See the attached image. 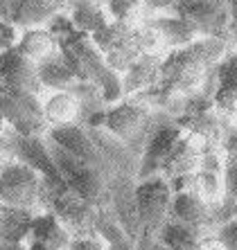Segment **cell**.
<instances>
[{
    "mask_svg": "<svg viewBox=\"0 0 237 250\" xmlns=\"http://www.w3.org/2000/svg\"><path fill=\"white\" fill-rule=\"evenodd\" d=\"M228 50L231 45L219 39H199L179 50H169L163 57L156 86L136 97L147 99L156 111L176 120L194 104L213 99L214 70Z\"/></svg>",
    "mask_w": 237,
    "mask_h": 250,
    "instance_id": "6da1fadb",
    "label": "cell"
},
{
    "mask_svg": "<svg viewBox=\"0 0 237 250\" xmlns=\"http://www.w3.org/2000/svg\"><path fill=\"white\" fill-rule=\"evenodd\" d=\"M167 120V115L156 111L154 106L142 97H122L106 106L104 115L95 128H104L109 135L120 140L129 151L140 158L149 135L156 126Z\"/></svg>",
    "mask_w": 237,
    "mask_h": 250,
    "instance_id": "7a4b0ae2",
    "label": "cell"
},
{
    "mask_svg": "<svg viewBox=\"0 0 237 250\" xmlns=\"http://www.w3.org/2000/svg\"><path fill=\"white\" fill-rule=\"evenodd\" d=\"M68 189V187H66ZM59 192L34 167L16 160L14 165L0 171V203L14 208L32 209V212H50V205Z\"/></svg>",
    "mask_w": 237,
    "mask_h": 250,
    "instance_id": "3957f363",
    "label": "cell"
},
{
    "mask_svg": "<svg viewBox=\"0 0 237 250\" xmlns=\"http://www.w3.org/2000/svg\"><path fill=\"white\" fill-rule=\"evenodd\" d=\"M174 187L163 176H151L136 183V203L140 219V239L136 250H149L161 228L169 219Z\"/></svg>",
    "mask_w": 237,
    "mask_h": 250,
    "instance_id": "277c9868",
    "label": "cell"
},
{
    "mask_svg": "<svg viewBox=\"0 0 237 250\" xmlns=\"http://www.w3.org/2000/svg\"><path fill=\"white\" fill-rule=\"evenodd\" d=\"M0 111L9 124V131L16 135L36 138L50 131L43 115V95L0 86Z\"/></svg>",
    "mask_w": 237,
    "mask_h": 250,
    "instance_id": "5b68a950",
    "label": "cell"
},
{
    "mask_svg": "<svg viewBox=\"0 0 237 250\" xmlns=\"http://www.w3.org/2000/svg\"><path fill=\"white\" fill-rule=\"evenodd\" d=\"M172 14L188 18L203 39H219L228 43V32H231L228 0H179Z\"/></svg>",
    "mask_w": 237,
    "mask_h": 250,
    "instance_id": "8992f818",
    "label": "cell"
},
{
    "mask_svg": "<svg viewBox=\"0 0 237 250\" xmlns=\"http://www.w3.org/2000/svg\"><path fill=\"white\" fill-rule=\"evenodd\" d=\"M183 133L185 128L174 117H167V120H163L158 124L138 158V181L151 178V176H161L163 165L167 163L169 153L174 151V146L179 145Z\"/></svg>",
    "mask_w": 237,
    "mask_h": 250,
    "instance_id": "52a82bcc",
    "label": "cell"
},
{
    "mask_svg": "<svg viewBox=\"0 0 237 250\" xmlns=\"http://www.w3.org/2000/svg\"><path fill=\"white\" fill-rule=\"evenodd\" d=\"M50 212L57 216L59 221L66 226L72 239L77 237H91L95 232V216H97V208L77 196L72 189H64L59 192L57 198L50 205Z\"/></svg>",
    "mask_w": 237,
    "mask_h": 250,
    "instance_id": "ba28073f",
    "label": "cell"
},
{
    "mask_svg": "<svg viewBox=\"0 0 237 250\" xmlns=\"http://www.w3.org/2000/svg\"><path fill=\"white\" fill-rule=\"evenodd\" d=\"M47 138L52 140L57 146H61L66 153L77 158L79 163L102 169V153H99L97 140H95V133H93L91 126H86V124H70V126L50 128Z\"/></svg>",
    "mask_w": 237,
    "mask_h": 250,
    "instance_id": "9c48e42d",
    "label": "cell"
},
{
    "mask_svg": "<svg viewBox=\"0 0 237 250\" xmlns=\"http://www.w3.org/2000/svg\"><path fill=\"white\" fill-rule=\"evenodd\" d=\"M70 0H9L7 21L18 29L50 27L61 14H68Z\"/></svg>",
    "mask_w": 237,
    "mask_h": 250,
    "instance_id": "30bf717a",
    "label": "cell"
},
{
    "mask_svg": "<svg viewBox=\"0 0 237 250\" xmlns=\"http://www.w3.org/2000/svg\"><path fill=\"white\" fill-rule=\"evenodd\" d=\"M16 153H18V160L29 167H34L43 178L52 187L57 189H66V181L61 171H59L57 163H54V156H52V149H50V140L47 135H36V138H23V135H16Z\"/></svg>",
    "mask_w": 237,
    "mask_h": 250,
    "instance_id": "8fae6325",
    "label": "cell"
},
{
    "mask_svg": "<svg viewBox=\"0 0 237 250\" xmlns=\"http://www.w3.org/2000/svg\"><path fill=\"white\" fill-rule=\"evenodd\" d=\"M43 115H46L47 128L86 124L84 102L75 86L66 88V90H47L43 95Z\"/></svg>",
    "mask_w": 237,
    "mask_h": 250,
    "instance_id": "7c38bea8",
    "label": "cell"
},
{
    "mask_svg": "<svg viewBox=\"0 0 237 250\" xmlns=\"http://www.w3.org/2000/svg\"><path fill=\"white\" fill-rule=\"evenodd\" d=\"M0 86L46 95V88L39 77V65L29 61L27 57H23L16 47L0 54Z\"/></svg>",
    "mask_w": 237,
    "mask_h": 250,
    "instance_id": "4fadbf2b",
    "label": "cell"
},
{
    "mask_svg": "<svg viewBox=\"0 0 237 250\" xmlns=\"http://www.w3.org/2000/svg\"><path fill=\"white\" fill-rule=\"evenodd\" d=\"M213 104L226 122L237 115V50H228L214 70Z\"/></svg>",
    "mask_w": 237,
    "mask_h": 250,
    "instance_id": "5bb4252c",
    "label": "cell"
},
{
    "mask_svg": "<svg viewBox=\"0 0 237 250\" xmlns=\"http://www.w3.org/2000/svg\"><path fill=\"white\" fill-rule=\"evenodd\" d=\"M165 54H140L124 72H122V97L145 95L156 86L161 77V65Z\"/></svg>",
    "mask_w": 237,
    "mask_h": 250,
    "instance_id": "9a60e30c",
    "label": "cell"
},
{
    "mask_svg": "<svg viewBox=\"0 0 237 250\" xmlns=\"http://www.w3.org/2000/svg\"><path fill=\"white\" fill-rule=\"evenodd\" d=\"M16 50L23 57H27L29 61H34L36 65L43 63L46 59L54 57L61 50V39L57 36L52 27H29L21 29L18 36Z\"/></svg>",
    "mask_w": 237,
    "mask_h": 250,
    "instance_id": "2e32d148",
    "label": "cell"
},
{
    "mask_svg": "<svg viewBox=\"0 0 237 250\" xmlns=\"http://www.w3.org/2000/svg\"><path fill=\"white\" fill-rule=\"evenodd\" d=\"M147 21L158 29V34L163 36V43L167 47V52L203 39L199 34V29L188 18L179 16V14H158V16H147Z\"/></svg>",
    "mask_w": 237,
    "mask_h": 250,
    "instance_id": "e0dca14e",
    "label": "cell"
},
{
    "mask_svg": "<svg viewBox=\"0 0 237 250\" xmlns=\"http://www.w3.org/2000/svg\"><path fill=\"white\" fill-rule=\"evenodd\" d=\"M36 212L0 203V244H27Z\"/></svg>",
    "mask_w": 237,
    "mask_h": 250,
    "instance_id": "ac0fdd59",
    "label": "cell"
},
{
    "mask_svg": "<svg viewBox=\"0 0 237 250\" xmlns=\"http://www.w3.org/2000/svg\"><path fill=\"white\" fill-rule=\"evenodd\" d=\"M29 241H39L54 250H68L72 234L66 230V226L59 221L52 212H39L32 223V237Z\"/></svg>",
    "mask_w": 237,
    "mask_h": 250,
    "instance_id": "d6986e66",
    "label": "cell"
},
{
    "mask_svg": "<svg viewBox=\"0 0 237 250\" xmlns=\"http://www.w3.org/2000/svg\"><path fill=\"white\" fill-rule=\"evenodd\" d=\"M39 77L43 88L47 90H66V88L75 86L79 79H77L75 70L70 68L68 59L64 57V52L59 50L54 57L46 59L43 63H39Z\"/></svg>",
    "mask_w": 237,
    "mask_h": 250,
    "instance_id": "ffe728a7",
    "label": "cell"
},
{
    "mask_svg": "<svg viewBox=\"0 0 237 250\" xmlns=\"http://www.w3.org/2000/svg\"><path fill=\"white\" fill-rule=\"evenodd\" d=\"M201 239L203 234H199L194 228L185 226L181 221H174V219H167L165 226L161 228L156 241L169 250H197Z\"/></svg>",
    "mask_w": 237,
    "mask_h": 250,
    "instance_id": "44dd1931",
    "label": "cell"
},
{
    "mask_svg": "<svg viewBox=\"0 0 237 250\" xmlns=\"http://www.w3.org/2000/svg\"><path fill=\"white\" fill-rule=\"evenodd\" d=\"M68 18L72 27L81 34H97L102 27L111 23L109 14L102 7H91V5H77V2H70L68 5Z\"/></svg>",
    "mask_w": 237,
    "mask_h": 250,
    "instance_id": "7402d4cb",
    "label": "cell"
},
{
    "mask_svg": "<svg viewBox=\"0 0 237 250\" xmlns=\"http://www.w3.org/2000/svg\"><path fill=\"white\" fill-rule=\"evenodd\" d=\"M106 14L113 23L124 25V27H140L147 21L145 0H109L106 2Z\"/></svg>",
    "mask_w": 237,
    "mask_h": 250,
    "instance_id": "603a6c76",
    "label": "cell"
},
{
    "mask_svg": "<svg viewBox=\"0 0 237 250\" xmlns=\"http://www.w3.org/2000/svg\"><path fill=\"white\" fill-rule=\"evenodd\" d=\"M18 160V153H16V138L14 133L0 135V171H5L9 165H14Z\"/></svg>",
    "mask_w": 237,
    "mask_h": 250,
    "instance_id": "cb8c5ba5",
    "label": "cell"
},
{
    "mask_svg": "<svg viewBox=\"0 0 237 250\" xmlns=\"http://www.w3.org/2000/svg\"><path fill=\"white\" fill-rule=\"evenodd\" d=\"M18 36H21V29L5 18H0V54L14 50L18 43Z\"/></svg>",
    "mask_w": 237,
    "mask_h": 250,
    "instance_id": "d4e9b609",
    "label": "cell"
},
{
    "mask_svg": "<svg viewBox=\"0 0 237 250\" xmlns=\"http://www.w3.org/2000/svg\"><path fill=\"white\" fill-rule=\"evenodd\" d=\"M221 151L226 156V163H235L237 160V124L226 126L224 140H221Z\"/></svg>",
    "mask_w": 237,
    "mask_h": 250,
    "instance_id": "484cf974",
    "label": "cell"
},
{
    "mask_svg": "<svg viewBox=\"0 0 237 250\" xmlns=\"http://www.w3.org/2000/svg\"><path fill=\"white\" fill-rule=\"evenodd\" d=\"M68 250H111L109 244L99 234H91V237H77L70 241Z\"/></svg>",
    "mask_w": 237,
    "mask_h": 250,
    "instance_id": "4316f807",
    "label": "cell"
},
{
    "mask_svg": "<svg viewBox=\"0 0 237 250\" xmlns=\"http://www.w3.org/2000/svg\"><path fill=\"white\" fill-rule=\"evenodd\" d=\"M214 234H217V239L221 241L224 250H237V219L224 223Z\"/></svg>",
    "mask_w": 237,
    "mask_h": 250,
    "instance_id": "83f0119b",
    "label": "cell"
},
{
    "mask_svg": "<svg viewBox=\"0 0 237 250\" xmlns=\"http://www.w3.org/2000/svg\"><path fill=\"white\" fill-rule=\"evenodd\" d=\"M224 183H226V194L237 203V160L235 163H226L224 167Z\"/></svg>",
    "mask_w": 237,
    "mask_h": 250,
    "instance_id": "f1b7e54d",
    "label": "cell"
},
{
    "mask_svg": "<svg viewBox=\"0 0 237 250\" xmlns=\"http://www.w3.org/2000/svg\"><path fill=\"white\" fill-rule=\"evenodd\" d=\"M179 0H145L147 16H158V14H172Z\"/></svg>",
    "mask_w": 237,
    "mask_h": 250,
    "instance_id": "f546056e",
    "label": "cell"
},
{
    "mask_svg": "<svg viewBox=\"0 0 237 250\" xmlns=\"http://www.w3.org/2000/svg\"><path fill=\"white\" fill-rule=\"evenodd\" d=\"M231 7V32H228V45L237 50V0H228Z\"/></svg>",
    "mask_w": 237,
    "mask_h": 250,
    "instance_id": "4dcf8cb0",
    "label": "cell"
},
{
    "mask_svg": "<svg viewBox=\"0 0 237 250\" xmlns=\"http://www.w3.org/2000/svg\"><path fill=\"white\" fill-rule=\"evenodd\" d=\"M70 2H77V5H91V7H102V9H106V2H109V0H70Z\"/></svg>",
    "mask_w": 237,
    "mask_h": 250,
    "instance_id": "1f68e13d",
    "label": "cell"
},
{
    "mask_svg": "<svg viewBox=\"0 0 237 250\" xmlns=\"http://www.w3.org/2000/svg\"><path fill=\"white\" fill-rule=\"evenodd\" d=\"M0 250H27V244H0Z\"/></svg>",
    "mask_w": 237,
    "mask_h": 250,
    "instance_id": "d6a6232c",
    "label": "cell"
},
{
    "mask_svg": "<svg viewBox=\"0 0 237 250\" xmlns=\"http://www.w3.org/2000/svg\"><path fill=\"white\" fill-rule=\"evenodd\" d=\"M27 250H54L46 244H39V241H27Z\"/></svg>",
    "mask_w": 237,
    "mask_h": 250,
    "instance_id": "836d02e7",
    "label": "cell"
},
{
    "mask_svg": "<svg viewBox=\"0 0 237 250\" xmlns=\"http://www.w3.org/2000/svg\"><path fill=\"white\" fill-rule=\"evenodd\" d=\"M5 133H9V124H7L5 115H2V111H0V135H5Z\"/></svg>",
    "mask_w": 237,
    "mask_h": 250,
    "instance_id": "e575fe53",
    "label": "cell"
}]
</instances>
